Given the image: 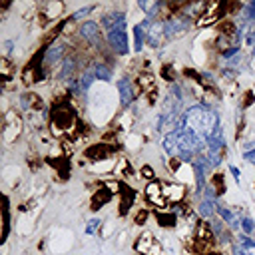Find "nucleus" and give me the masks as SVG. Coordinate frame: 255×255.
Here are the masks:
<instances>
[{"mask_svg":"<svg viewBox=\"0 0 255 255\" xmlns=\"http://www.w3.org/2000/svg\"><path fill=\"white\" fill-rule=\"evenodd\" d=\"M102 225H104V219L102 217H98V215H94V217H90L88 221H86V235H96V233H100V229H102Z\"/></svg>","mask_w":255,"mask_h":255,"instance_id":"obj_24","label":"nucleus"},{"mask_svg":"<svg viewBox=\"0 0 255 255\" xmlns=\"http://www.w3.org/2000/svg\"><path fill=\"white\" fill-rule=\"evenodd\" d=\"M239 223H241V233L255 235V219L251 215H241L239 217Z\"/></svg>","mask_w":255,"mask_h":255,"instance_id":"obj_26","label":"nucleus"},{"mask_svg":"<svg viewBox=\"0 0 255 255\" xmlns=\"http://www.w3.org/2000/svg\"><path fill=\"white\" fill-rule=\"evenodd\" d=\"M195 20L187 18L185 14H171V16H165L161 20L163 24V34H165V40H173L177 36H183L185 32H189V28L193 26Z\"/></svg>","mask_w":255,"mask_h":255,"instance_id":"obj_4","label":"nucleus"},{"mask_svg":"<svg viewBox=\"0 0 255 255\" xmlns=\"http://www.w3.org/2000/svg\"><path fill=\"white\" fill-rule=\"evenodd\" d=\"M100 24L104 28V32L112 30V28H128V14L122 10H110L104 12L100 16Z\"/></svg>","mask_w":255,"mask_h":255,"instance_id":"obj_11","label":"nucleus"},{"mask_svg":"<svg viewBox=\"0 0 255 255\" xmlns=\"http://www.w3.org/2000/svg\"><path fill=\"white\" fill-rule=\"evenodd\" d=\"M169 96H171L177 104H183V98H185V94H183V86H181L179 82L169 84Z\"/></svg>","mask_w":255,"mask_h":255,"instance_id":"obj_28","label":"nucleus"},{"mask_svg":"<svg viewBox=\"0 0 255 255\" xmlns=\"http://www.w3.org/2000/svg\"><path fill=\"white\" fill-rule=\"evenodd\" d=\"M253 137H255V126H253Z\"/></svg>","mask_w":255,"mask_h":255,"instance_id":"obj_39","label":"nucleus"},{"mask_svg":"<svg viewBox=\"0 0 255 255\" xmlns=\"http://www.w3.org/2000/svg\"><path fill=\"white\" fill-rule=\"evenodd\" d=\"M14 46H16V42H14V40H4V58L12 56V52H14Z\"/></svg>","mask_w":255,"mask_h":255,"instance_id":"obj_35","label":"nucleus"},{"mask_svg":"<svg viewBox=\"0 0 255 255\" xmlns=\"http://www.w3.org/2000/svg\"><path fill=\"white\" fill-rule=\"evenodd\" d=\"M80 66H82V60L78 58V50L72 48V52H70V54L64 58V62L58 66V70H56V80L62 82V84H66L68 80L76 78V72L80 70Z\"/></svg>","mask_w":255,"mask_h":255,"instance_id":"obj_7","label":"nucleus"},{"mask_svg":"<svg viewBox=\"0 0 255 255\" xmlns=\"http://www.w3.org/2000/svg\"><path fill=\"white\" fill-rule=\"evenodd\" d=\"M94 82H96V76H94L92 68L86 66V68L78 74V96H76V98L86 100L88 94H90V90H92V86H94Z\"/></svg>","mask_w":255,"mask_h":255,"instance_id":"obj_12","label":"nucleus"},{"mask_svg":"<svg viewBox=\"0 0 255 255\" xmlns=\"http://www.w3.org/2000/svg\"><path fill=\"white\" fill-rule=\"evenodd\" d=\"M253 100H255V96H253V92H251V90H249V92H245V98H243V106H241V108H249Z\"/></svg>","mask_w":255,"mask_h":255,"instance_id":"obj_36","label":"nucleus"},{"mask_svg":"<svg viewBox=\"0 0 255 255\" xmlns=\"http://www.w3.org/2000/svg\"><path fill=\"white\" fill-rule=\"evenodd\" d=\"M147 217H149V209L139 207L137 213H135V217H133V223H135V225H143V223L147 221Z\"/></svg>","mask_w":255,"mask_h":255,"instance_id":"obj_32","label":"nucleus"},{"mask_svg":"<svg viewBox=\"0 0 255 255\" xmlns=\"http://www.w3.org/2000/svg\"><path fill=\"white\" fill-rule=\"evenodd\" d=\"M44 48H46V52H44V70H58V66L64 62V58L72 52L66 38H58V40L46 44Z\"/></svg>","mask_w":255,"mask_h":255,"instance_id":"obj_3","label":"nucleus"},{"mask_svg":"<svg viewBox=\"0 0 255 255\" xmlns=\"http://www.w3.org/2000/svg\"><path fill=\"white\" fill-rule=\"evenodd\" d=\"M90 68H92V72H94V76H96L98 82L110 84L114 80V68L108 62H104V60H92L90 62Z\"/></svg>","mask_w":255,"mask_h":255,"instance_id":"obj_13","label":"nucleus"},{"mask_svg":"<svg viewBox=\"0 0 255 255\" xmlns=\"http://www.w3.org/2000/svg\"><path fill=\"white\" fill-rule=\"evenodd\" d=\"M10 233V197H4V229H2V243H6Z\"/></svg>","mask_w":255,"mask_h":255,"instance_id":"obj_25","label":"nucleus"},{"mask_svg":"<svg viewBox=\"0 0 255 255\" xmlns=\"http://www.w3.org/2000/svg\"><path fill=\"white\" fill-rule=\"evenodd\" d=\"M227 169H229V173L233 175V179H235V183L239 185V183H241V169H239L237 165H233V163H229V165H227Z\"/></svg>","mask_w":255,"mask_h":255,"instance_id":"obj_33","label":"nucleus"},{"mask_svg":"<svg viewBox=\"0 0 255 255\" xmlns=\"http://www.w3.org/2000/svg\"><path fill=\"white\" fill-rule=\"evenodd\" d=\"M106 34V44H108V50L118 56V58H126L129 56L131 52V40H129V32L128 28H112Z\"/></svg>","mask_w":255,"mask_h":255,"instance_id":"obj_2","label":"nucleus"},{"mask_svg":"<svg viewBox=\"0 0 255 255\" xmlns=\"http://www.w3.org/2000/svg\"><path fill=\"white\" fill-rule=\"evenodd\" d=\"M243 46L249 48L251 52H255V26H249V30H247V34H245Z\"/></svg>","mask_w":255,"mask_h":255,"instance_id":"obj_31","label":"nucleus"},{"mask_svg":"<svg viewBox=\"0 0 255 255\" xmlns=\"http://www.w3.org/2000/svg\"><path fill=\"white\" fill-rule=\"evenodd\" d=\"M187 197L185 185L179 181H163V199L167 205H177L183 203Z\"/></svg>","mask_w":255,"mask_h":255,"instance_id":"obj_10","label":"nucleus"},{"mask_svg":"<svg viewBox=\"0 0 255 255\" xmlns=\"http://www.w3.org/2000/svg\"><path fill=\"white\" fill-rule=\"evenodd\" d=\"M96 8H98L96 4H86V6H80L78 10H74V12L70 14V20H72L74 24H78L80 20H84L86 16H90V14H92Z\"/></svg>","mask_w":255,"mask_h":255,"instance_id":"obj_22","label":"nucleus"},{"mask_svg":"<svg viewBox=\"0 0 255 255\" xmlns=\"http://www.w3.org/2000/svg\"><path fill=\"white\" fill-rule=\"evenodd\" d=\"M135 6H137V8H139V10L143 12V14H145V12L149 10V6H151V2H147V0H137V4H135Z\"/></svg>","mask_w":255,"mask_h":255,"instance_id":"obj_38","label":"nucleus"},{"mask_svg":"<svg viewBox=\"0 0 255 255\" xmlns=\"http://www.w3.org/2000/svg\"><path fill=\"white\" fill-rule=\"evenodd\" d=\"M116 90H118V96H120V106L122 110H131L135 100H137V88H135V82L131 76H122L118 82H116Z\"/></svg>","mask_w":255,"mask_h":255,"instance_id":"obj_5","label":"nucleus"},{"mask_svg":"<svg viewBox=\"0 0 255 255\" xmlns=\"http://www.w3.org/2000/svg\"><path fill=\"white\" fill-rule=\"evenodd\" d=\"M217 203H219V201H211V199L201 197V199L197 201V205H195V211L199 213V217H201L203 221H211L213 217H217Z\"/></svg>","mask_w":255,"mask_h":255,"instance_id":"obj_17","label":"nucleus"},{"mask_svg":"<svg viewBox=\"0 0 255 255\" xmlns=\"http://www.w3.org/2000/svg\"><path fill=\"white\" fill-rule=\"evenodd\" d=\"M133 251L137 255H163V249L151 231H141L133 241Z\"/></svg>","mask_w":255,"mask_h":255,"instance_id":"obj_6","label":"nucleus"},{"mask_svg":"<svg viewBox=\"0 0 255 255\" xmlns=\"http://www.w3.org/2000/svg\"><path fill=\"white\" fill-rule=\"evenodd\" d=\"M112 197H114V193H112V191H108L106 187L96 189V191H94V195H92V199H90V209H92L94 213H98L100 209H104V207L112 201Z\"/></svg>","mask_w":255,"mask_h":255,"instance_id":"obj_16","label":"nucleus"},{"mask_svg":"<svg viewBox=\"0 0 255 255\" xmlns=\"http://www.w3.org/2000/svg\"><path fill=\"white\" fill-rule=\"evenodd\" d=\"M235 243L237 245H241V247H245L247 251H251V253H255V237L253 235H245V233H235Z\"/></svg>","mask_w":255,"mask_h":255,"instance_id":"obj_23","label":"nucleus"},{"mask_svg":"<svg viewBox=\"0 0 255 255\" xmlns=\"http://www.w3.org/2000/svg\"><path fill=\"white\" fill-rule=\"evenodd\" d=\"M215 191H217V195L221 197V195H225V191H227V185H225V175L221 173V171H213L211 175H209V181H207Z\"/></svg>","mask_w":255,"mask_h":255,"instance_id":"obj_20","label":"nucleus"},{"mask_svg":"<svg viewBox=\"0 0 255 255\" xmlns=\"http://www.w3.org/2000/svg\"><path fill=\"white\" fill-rule=\"evenodd\" d=\"M239 22L249 24V26H255V0L243 4V10L239 12Z\"/></svg>","mask_w":255,"mask_h":255,"instance_id":"obj_21","label":"nucleus"},{"mask_svg":"<svg viewBox=\"0 0 255 255\" xmlns=\"http://www.w3.org/2000/svg\"><path fill=\"white\" fill-rule=\"evenodd\" d=\"M139 175H141L145 181H153V179H157V173H155V169H153L149 163H143V165L139 167Z\"/></svg>","mask_w":255,"mask_h":255,"instance_id":"obj_29","label":"nucleus"},{"mask_svg":"<svg viewBox=\"0 0 255 255\" xmlns=\"http://www.w3.org/2000/svg\"><path fill=\"white\" fill-rule=\"evenodd\" d=\"M118 197H120V203H118L120 209H118V213L124 217V215H128V213L131 211V207H133V203H135V197H137V191L126 183L124 191H122Z\"/></svg>","mask_w":255,"mask_h":255,"instance_id":"obj_14","label":"nucleus"},{"mask_svg":"<svg viewBox=\"0 0 255 255\" xmlns=\"http://www.w3.org/2000/svg\"><path fill=\"white\" fill-rule=\"evenodd\" d=\"M165 40V34H163V24H161V20H157V22H153V26L149 28V32H147V40H145V44L149 46V48H159L161 46V42Z\"/></svg>","mask_w":255,"mask_h":255,"instance_id":"obj_18","label":"nucleus"},{"mask_svg":"<svg viewBox=\"0 0 255 255\" xmlns=\"http://www.w3.org/2000/svg\"><path fill=\"white\" fill-rule=\"evenodd\" d=\"M159 76L167 82V84H173V82H177V78H175V68L171 66V64H163L161 68H159Z\"/></svg>","mask_w":255,"mask_h":255,"instance_id":"obj_27","label":"nucleus"},{"mask_svg":"<svg viewBox=\"0 0 255 255\" xmlns=\"http://www.w3.org/2000/svg\"><path fill=\"white\" fill-rule=\"evenodd\" d=\"M18 108L22 112H26V114H38V112L46 110V104L40 98V94H36V92H22L18 96Z\"/></svg>","mask_w":255,"mask_h":255,"instance_id":"obj_9","label":"nucleus"},{"mask_svg":"<svg viewBox=\"0 0 255 255\" xmlns=\"http://www.w3.org/2000/svg\"><path fill=\"white\" fill-rule=\"evenodd\" d=\"M143 199L153 205V207H167L165 199H163V181L161 179H153V181H147L145 183V189H143Z\"/></svg>","mask_w":255,"mask_h":255,"instance_id":"obj_8","label":"nucleus"},{"mask_svg":"<svg viewBox=\"0 0 255 255\" xmlns=\"http://www.w3.org/2000/svg\"><path fill=\"white\" fill-rule=\"evenodd\" d=\"M153 217H155L157 225L163 227V229H175V227H177V221H179V217H177L169 207L155 209V211H153Z\"/></svg>","mask_w":255,"mask_h":255,"instance_id":"obj_15","label":"nucleus"},{"mask_svg":"<svg viewBox=\"0 0 255 255\" xmlns=\"http://www.w3.org/2000/svg\"><path fill=\"white\" fill-rule=\"evenodd\" d=\"M231 255H253V253H251V251H247L245 247H241V245L233 243V245H231Z\"/></svg>","mask_w":255,"mask_h":255,"instance_id":"obj_34","label":"nucleus"},{"mask_svg":"<svg viewBox=\"0 0 255 255\" xmlns=\"http://www.w3.org/2000/svg\"><path fill=\"white\" fill-rule=\"evenodd\" d=\"M239 54H241V46H231V48L219 52V58L225 60V62H229L231 58H235V56H239Z\"/></svg>","mask_w":255,"mask_h":255,"instance_id":"obj_30","label":"nucleus"},{"mask_svg":"<svg viewBox=\"0 0 255 255\" xmlns=\"http://www.w3.org/2000/svg\"><path fill=\"white\" fill-rule=\"evenodd\" d=\"M76 36H78V40H80L84 46H90V48L98 50L100 54L108 48V44H106V34H104V28H102L100 20H84V22H80Z\"/></svg>","mask_w":255,"mask_h":255,"instance_id":"obj_1","label":"nucleus"},{"mask_svg":"<svg viewBox=\"0 0 255 255\" xmlns=\"http://www.w3.org/2000/svg\"><path fill=\"white\" fill-rule=\"evenodd\" d=\"M131 38H133V52H135V54H141L143 48L147 46V44H145V40H147V32L139 26V22L133 24V28H131Z\"/></svg>","mask_w":255,"mask_h":255,"instance_id":"obj_19","label":"nucleus"},{"mask_svg":"<svg viewBox=\"0 0 255 255\" xmlns=\"http://www.w3.org/2000/svg\"><path fill=\"white\" fill-rule=\"evenodd\" d=\"M241 157H243L245 161H249V163H255V149H251V151H241Z\"/></svg>","mask_w":255,"mask_h":255,"instance_id":"obj_37","label":"nucleus"}]
</instances>
